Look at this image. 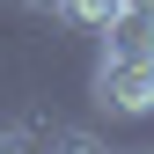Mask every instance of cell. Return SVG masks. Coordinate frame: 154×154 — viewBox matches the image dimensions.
Listing matches in <instances>:
<instances>
[{"label": "cell", "instance_id": "1", "mask_svg": "<svg viewBox=\"0 0 154 154\" xmlns=\"http://www.w3.org/2000/svg\"><path fill=\"white\" fill-rule=\"evenodd\" d=\"M95 110L103 118H154V51L95 59Z\"/></svg>", "mask_w": 154, "mask_h": 154}, {"label": "cell", "instance_id": "2", "mask_svg": "<svg viewBox=\"0 0 154 154\" xmlns=\"http://www.w3.org/2000/svg\"><path fill=\"white\" fill-rule=\"evenodd\" d=\"M37 154H118V147H110L103 132H88V125H44Z\"/></svg>", "mask_w": 154, "mask_h": 154}, {"label": "cell", "instance_id": "3", "mask_svg": "<svg viewBox=\"0 0 154 154\" xmlns=\"http://www.w3.org/2000/svg\"><path fill=\"white\" fill-rule=\"evenodd\" d=\"M66 22H81V29H110V22H125L132 15V0H66Z\"/></svg>", "mask_w": 154, "mask_h": 154}, {"label": "cell", "instance_id": "4", "mask_svg": "<svg viewBox=\"0 0 154 154\" xmlns=\"http://www.w3.org/2000/svg\"><path fill=\"white\" fill-rule=\"evenodd\" d=\"M44 125H51V118H8V125H0V154H37Z\"/></svg>", "mask_w": 154, "mask_h": 154}, {"label": "cell", "instance_id": "5", "mask_svg": "<svg viewBox=\"0 0 154 154\" xmlns=\"http://www.w3.org/2000/svg\"><path fill=\"white\" fill-rule=\"evenodd\" d=\"M22 8H29V15H59L66 0H22Z\"/></svg>", "mask_w": 154, "mask_h": 154}, {"label": "cell", "instance_id": "6", "mask_svg": "<svg viewBox=\"0 0 154 154\" xmlns=\"http://www.w3.org/2000/svg\"><path fill=\"white\" fill-rule=\"evenodd\" d=\"M147 154H154V147H147Z\"/></svg>", "mask_w": 154, "mask_h": 154}]
</instances>
